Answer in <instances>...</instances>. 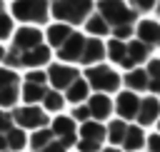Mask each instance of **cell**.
<instances>
[{"label":"cell","instance_id":"obj_1","mask_svg":"<svg viewBox=\"0 0 160 152\" xmlns=\"http://www.w3.org/2000/svg\"><path fill=\"white\" fill-rule=\"evenodd\" d=\"M45 45L50 47V52L55 50V55L62 60V65H82V67H92L100 65L105 57V42L98 37H88L85 32L68 27V25H50L48 32L42 35Z\"/></svg>","mask_w":160,"mask_h":152},{"label":"cell","instance_id":"obj_2","mask_svg":"<svg viewBox=\"0 0 160 152\" xmlns=\"http://www.w3.org/2000/svg\"><path fill=\"white\" fill-rule=\"evenodd\" d=\"M50 47L45 45V37L40 32V27H18L10 37V47L2 55V62L8 70L18 72V67L22 70H40L50 62Z\"/></svg>","mask_w":160,"mask_h":152},{"label":"cell","instance_id":"obj_3","mask_svg":"<svg viewBox=\"0 0 160 152\" xmlns=\"http://www.w3.org/2000/svg\"><path fill=\"white\" fill-rule=\"evenodd\" d=\"M75 137H78L75 122L65 115H58L55 120H50L48 127L32 132L28 142L32 152H68L75 145Z\"/></svg>","mask_w":160,"mask_h":152},{"label":"cell","instance_id":"obj_4","mask_svg":"<svg viewBox=\"0 0 160 152\" xmlns=\"http://www.w3.org/2000/svg\"><path fill=\"white\" fill-rule=\"evenodd\" d=\"M45 77L50 82V87L70 105H82L88 97H90V87L85 85L82 80V72L78 67H70V65H62V62H55L45 70Z\"/></svg>","mask_w":160,"mask_h":152},{"label":"cell","instance_id":"obj_5","mask_svg":"<svg viewBox=\"0 0 160 152\" xmlns=\"http://www.w3.org/2000/svg\"><path fill=\"white\" fill-rule=\"evenodd\" d=\"M20 95L25 100V105H40V110L45 112H60L65 107V100L50 87L48 77H45V70H30L22 75L20 80Z\"/></svg>","mask_w":160,"mask_h":152},{"label":"cell","instance_id":"obj_6","mask_svg":"<svg viewBox=\"0 0 160 152\" xmlns=\"http://www.w3.org/2000/svg\"><path fill=\"white\" fill-rule=\"evenodd\" d=\"M95 12L102 17L110 40H132L138 15L128 7V2H95Z\"/></svg>","mask_w":160,"mask_h":152},{"label":"cell","instance_id":"obj_7","mask_svg":"<svg viewBox=\"0 0 160 152\" xmlns=\"http://www.w3.org/2000/svg\"><path fill=\"white\" fill-rule=\"evenodd\" d=\"M105 55L110 57L112 65L118 67H125L128 72L135 70V67H142L150 57H152V50L145 47L142 42H138L135 37L132 40H110L105 45Z\"/></svg>","mask_w":160,"mask_h":152},{"label":"cell","instance_id":"obj_8","mask_svg":"<svg viewBox=\"0 0 160 152\" xmlns=\"http://www.w3.org/2000/svg\"><path fill=\"white\" fill-rule=\"evenodd\" d=\"M120 82L128 87V92H150L158 95L160 92V60L150 57L142 67H135L130 72H125L120 77Z\"/></svg>","mask_w":160,"mask_h":152},{"label":"cell","instance_id":"obj_9","mask_svg":"<svg viewBox=\"0 0 160 152\" xmlns=\"http://www.w3.org/2000/svg\"><path fill=\"white\" fill-rule=\"evenodd\" d=\"M105 140L120 152H140V147H145V132L122 120H112L105 127Z\"/></svg>","mask_w":160,"mask_h":152},{"label":"cell","instance_id":"obj_10","mask_svg":"<svg viewBox=\"0 0 160 152\" xmlns=\"http://www.w3.org/2000/svg\"><path fill=\"white\" fill-rule=\"evenodd\" d=\"M112 115V100L108 97V95H90L82 105H78V107H72V115H70V120L72 122H105L108 117Z\"/></svg>","mask_w":160,"mask_h":152},{"label":"cell","instance_id":"obj_11","mask_svg":"<svg viewBox=\"0 0 160 152\" xmlns=\"http://www.w3.org/2000/svg\"><path fill=\"white\" fill-rule=\"evenodd\" d=\"M82 80L98 95H108V92H118L120 90V72H115L110 65H102V62L92 65V67H85Z\"/></svg>","mask_w":160,"mask_h":152},{"label":"cell","instance_id":"obj_12","mask_svg":"<svg viewBox=\"0 0 160 152\" xmlns=\"http://www.w3.org/2000/svg\"><path fill=\"white\" fill-rule=\"evenodd\" d=\"M92 10H95V2H50V15L68 27L85 25Z\"/></svg>","mask_w":160,"mask_h":152},{"label":"cell","instance_id":"obj_13","mask_svg":"<svg viewBox=\"0 0 160 152\" xmlns=\"http://www.w3.org/2000/svg\"><path fill=\"white\" fill-rule=\"evenodd\" d=\"M10 17L25 22L28 27L32 25H45L50 20V2H40V0H22V2H12L10 5Z\"/></svg>","mask_w":160,"mask_h":152},{"label":"cell","instance_id":"obj_14","mask_svg":"<svg viewBox=\"0 0 160 152\" xmlns=\"http://www.w3.org/2000/svg\"><path fill=\"white\" fill-rule=\"evenodd\" d=\"M28 145V135L12 122L8 110H0V152H20Z\"/></svg>","mask_w":160,"mask_h":152},{"label":"cell","instance_id":"obj_15","mask_svg":"<svg viewBox=\"0 0 160 152\" xmlns=\"http://www.w3.org/2000/svg\"><path fill=\"white\" fill-rule=\"evenodd\" d=\"M10 117H12V122L25 132V130H32V132H38V130H42V127H48L50 125V117H48V112H42L40 107H35V105H22V107H15L12 112H10Z\"/></svg>","mask_w":160,"mask_h":152},{"label":"cell","instance_id":"obj_16","mask_svg":"<svg viewBox=\"0 0 160 152\" xmlns=\"http://www.w3.org/2000/svg\"><path fill=\"white\" fill-rule=\"evenodd\" d=\"M102 142H105V127L100 122H82L78 127L75 145L80 152H100Z\"/></svg>","mask_w":160,"mask_h":152},{"label":"cell","instance_id":"obj_17","mask_svg":"<svg viewBox=\"0 0 160 152\" xmlns=\"http://www.w3.org/2000/svg\"><path fill=\"white\" fill-rule=\"evenodd\" d=\"M20 100V72L0 67V110L15 107Z\"/></svg>","mask_w":160,"mask_h":152},{"label":"cell","instance_id":"obj_18","mask_svg":"<svg viewBox=\"0 0 160 152\" xmlns=\"http://www.w3.org/2000/svg\"><path fill=\"white\" fill-rule=\"evenodd\" d=\"M138 107H140V97H138L135 92H128V90L118 92V97H115V102H112V110L118 112V120L130 122V125L135 122Z\"/></svg>","mask_w":160,"mask_h":152},{"label":"cell","instance_id":"obj_19","mask_svg":"<svg viewBox=\"0 0 160 152\" xmlns=\"http://www.w3.org/2000/svg\"><path fill=\"white\" fill-rule=\"evenodd\" d=\"M158 115H160V100H158V95L140 97V107H138V115H135L138 127H140V130L152 127V125L158 122Z\"/></svg>","mask_w":160,"mask_h":152},{"label":"cell","instance_id":"obj_20","mask_svg":"<svg viewBox=\"0 0 160 152\" xmlns=\"http://www.w3.org/2000/svg\"><path fill=\"white\" fill-rule=\"evenodd\" d=\"M132 37H135L138 42H142L145 47L155 50V47L160 45V22H155V20H140V22L135 25Z\"/></svg>","mask_w":160,"mask_h":152},{"label":"cell","instance_id":"obj_21","mask_svg":"<svg viewBox=\"0 0 160 152\" xmlns=\"http://www.w3.org/2000/svg\"><path fill=\"white\" fill-rule=\"evenodd\" d=\"M12 37V17L8 15V7L0 2V42Z\"/></svg>","mask_w":160,"mask_h":152},{"label":"cell","instance_id":"obj_22","mask_svg":"<svg viewBox=\"0 0 160 152\" xmlns=\"http://www.w3.org/2000/svg\"><path fill=\"white\" fill-rule=\"evenodd\" d=\"M128 7H130L135 15H140V12L152 10V7H155V0H145V2H128Z\"/></svg>","mask_w":160,"mask_h":152},{"label":"cell","instance_id":"obj_23","mask_svg":"<svg viewBox=\"0 0 160 152\" xmlns=\"http://www.w3.org/2000/svg\"><path fill=\"white\" fill-rule=\"evenodd\" d=\"M145 152H160V137L158 135L145 137Z\"/></svg>","mask_w":160,"mask_h":152},{"label":"cell","instance_id":"obj_24","mask_svg":"<svg viewBox=\"0 0 160 152\" xmlns=\"http://www.w3.org/2000/svg\"><path fill=\"white\" fill-rule=\"evenodd\" d=\"M100 152H120V150H115V147H105V150H100Z\"/></svg>","mask_w":160,"mask_h":152},{"label":"cell","instance_id":"obj_25","mask_svg":"<svg viewBox=\"0 0 160 152\" xmlns=\"http://www.w3.org/2000/svg\"><path fill=\"white\" fill-rule=\"evenodd\" d=\"M2 55H5V47L0 45V62H2Z\"/></svg>","mask_w":160,"mask_h":152}]
</instances>
